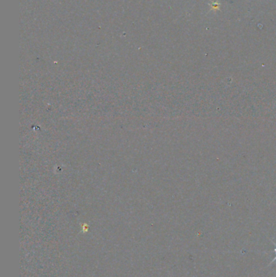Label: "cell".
Instances as JSON below:
<instances>
[{
  "label": "cell",
  "instance_id": "obj_1",
  "mask_svg": "<svg viewBox=\"0 0 276 277\" xmlns=\"http://www.w3.org/2000/svg\"><path fill=\"white\" fill-rule=\"evenodd\" d=\"M274 253H275V256H274V258H273V260L271 261V263H270V264H271L272 263H274V261L276 260V243H274Z\"/></svg>",
  "mask_w": 276,
  "mask_h": 277
}]
</instances>
